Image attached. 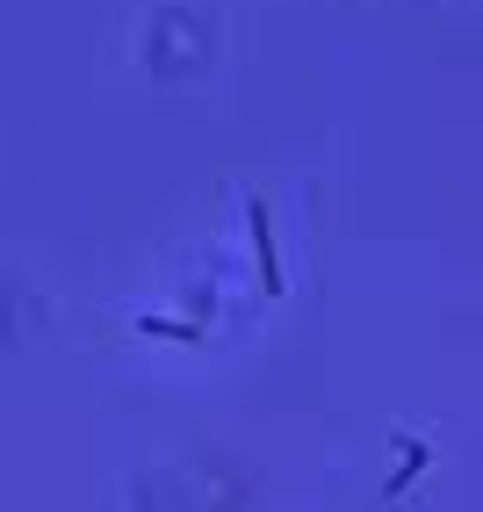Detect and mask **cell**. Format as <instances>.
<instances>
[{"label": "cell", "mask_w": 483, "mask_h": 512, "mask_svg": "<svg viewBox=\"0 0 483 512\" xmlns=\"http://www.w3.org/2000/svg\"><path fill=\"white\" fill-rule=\"evenodd\" d=\"M145 332H159V339H195V325H166V318H137Z\"/></svg>", "instance_id": "obj_2"}, {"label": "cell", "mask_w": 483, "mask_h": 512, "mask_svg": "<svg viewBox=\"0 0 483 512\" xmlns=\"http://www.w3.org/2000/svg\"><path fill=\"white\" fill-rule=\"evenodd\" d=\"M246 224H253V267H260V289H267V296H282L289 275H282V246H274V224H267V202H260V195L246 202Z\"/></svg>", "instance_id": "obj_1"}]
</instances>
